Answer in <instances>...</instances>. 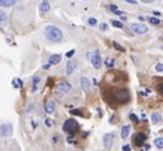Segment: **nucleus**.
Here are the masks:
<instances>
[{"label":"nucleus","instance_id":"obj_15","mask_svg":"<svg viewBox=\"0 0 163 151\" xmlns=\"http://www.w3.org/2000/svg\"><path fill=\"white\" fill-rule=\"evenodd\" d=\"M81 87H82V90L87 91V90L90 88V81H89L87 78L82 77V78H81Z\"/></svg>","mask_w":163,"mask_h":151},{"label":"nucleus","instance_id":"obj_37","mask_svg":"<svg viewBox=\"0 0 163 151\" xmlns=\"http://www.w3.org/2000/svg\"><path fill=\"white\" fill-rule=\"evenodd\" d=\"M140 2L146 3V4H150V3H153V2H154V0H140Z\"/></svg>","mask_w":163,"mask_h":151},{"label":"nucleus","instance_id":"obj_19","mask_svg":"<svg viewBox=\"0 0 163 151\" xmlns=\"http://www.w3.org/2000/svg\"><path fill=\"white\" fill-rule=\"evenodd\" d=\"M154 145H155L157 148H163V138H155Z\"/></svg>","mask_w":163,"mask_h":151},{"label":"nucleus","instance_id":"obj_35","mask_svg":"<svg viewBox=\"0 0 163 151\" xmlns=\"http://www.w3.org/2000/svg\"><path fill=\"white\" fill-rule=\"evenodd\" d=\"M113 13H114L116 16H122V14H124V13H122L119 9H117V10H116V12H113Z\"/></svg>","mask_w":163,"mask_h":151},{"label":"nucleus","instance_id":"obj_33","mask_svg":"<svg viewBox=\"0 0 163 151\" xmlns=\"http://www.w3.org/2000/svg\"><path fill=\"white\" fill-rule=\"evenodd\" d=\"M45 124H46L48 127H51V124H53V122H51L50 119H46V120H45Z\"/></svg>","mask_w":163,"mask_h":151},{"label":"nucleus","instance_id":"obj_32","mask_svg":"<svg viewBox=\"0 0 163 151\" xmlns=\"http://www.w3.org/2000/svg\"><path fill=\"white\" fill-rule=\"evenodd\" d=\"M129 117H130V119H131L132 122H138V118H136V117H135V114H130Z\"/></svg>","mask_w":163,"mask_h":151},{"label":"nucleus","instance_id":"obj_16","mask_svg":"<svg viewBox=\"0 0 163 151\" xmlns=\"http://www.w3.org/2000/svg\"><path fill=\"white\" fill-rule=\"evenodd\" d=\"M130 134V126H124L121 128V136H122V138H127Z\"/></svg>","mask_w":163,"mask_h":151},{"label":"nucleus","instance_id":"obj_40","mask_svg":"<svg viewBox=\"0 0 163 151\" xmlns=\"http://www.w3.org/2000/svg\"><path fill=\"white\" fill-rule=\"evenodd\" d=\"M49 67H50V64H49V63H48V64H46V65H44V69H48V68H49Z\"/></svg>","mask_w":163,"mask_h":151},{"label":"nucleus","instance_id":"obj_25","mask_svg":"<svg viewBox=\"0 0 163 151\" xmlns=\"http://www.w3.org/2000/svg\"><path fill=\"white\" fill-rule=\"evenodd\" d=\"M155 71L157 72H163V63H159L155 65Z\"/></svg>","mask_w":163,"mask_h":151},{"label":"nucleus","instance_id":"obj_18","mask_svg":"<svg viewBox=\"0 0 163 151\" xmlns=\"http://www.w3.org/2000/svg\"><path fill=\"white\" fill-rule=\"evenodd\" d=\"M162 120V117H160V114H158V113H154L153 115H152V123L153 124H157V123H159Z\"/></svg>","mask_w":163,"mask_h":151},{"label":"nucleus","instance_id":"obj_11","mask_svg":"<svg viewBox=\"0 0 163 151\" xmlns=\"http://www.w3.org/2000/svg\"><path fill=\"white\" fill-rule=\"evenodd\" d=\"M39 9H40V12H41L43 14L44 13H48L50 10V4H49L48 0H43L41 4H40V7H39Z\"/></svg>","mask_w":163,"mask_h":151},{"label":"nucleus","instance_id":"obj_13","mask_svg":"<svg viewBox=\"0 0 163 151\" xmlns=\"http://www.w3.org/2000/svg\"><path fill=\"white\" fill-rule=\"evenodd\" d=\"M45 110H46L48 114H53L54 110H55V103L51 101V100H49V101L46 103V105H45Z\"/></svg>","mask_w":163,"mask_h":151},{"label":"nucleus","instance_id":"obj_31","mask_svg":"<svg viewBox=\"0 0 163 151\" xmlns=\"http://www.w3.org/2000/svg\"><path fill=\"white\" fill-rule=\"evenodd\" d=\"M122 150H124V151H131V146L130 145H125L124 147H122Z\"/></svg>","mask_w":163,"mask_h":151},{"label":"nucleus","instance_id":"obj_10","mask_svg":"<svg viewBox=\"0 0 163 151\" xmlns=\"http://www.w3.org/2000/svg\"><path fill=\"white\" fill-rule=\"evenodd\" d=\"M17 4V0H0V7L2 8H12Z\"/></svg>","mask_w":163,"mask_h":151},{"label":"nucleus","instance_id":"obj_29","mask_svg":"<svg viewBox=\"0 0 163 151\" xmlns=\"http://www.w3.org/2000/svg\"><path fill=\"white\" fill-rule=\"evenodd\" d=\"M73 54H75V50H70L68 53L66 54V57H67V58H72V57H73Z\"/></svg>","mask_w":163,"mask_h":151},{"label":"nucleus","instance_id":"obj_28","mask_svg":"<svg viewBox=\"0 0 163 151\" xmlns=\"http://www.w3.org/2000/svg\"><path fill=\"white\" fill-rule=\"evenodd\" d=\"M71 114H75V115H82V112H81V110H77V109H76V110H71Z\"/></svg>","mask_w":163,"mask_h":151},{"label":"nucleus","instance_id":"obj_34","mask_svg":"<svg viewBox=\"0 0 163 151\" xmlns=\"http://www.w3.org/2000/svg\"><path fill=\"white\" fill-rule=\"evenodd\" d=\"M108 8H109V9H111V10H112V12H116V10H117V9H118V8H117V7H116V5H109V7H108Z\"/></svg>","mask_w":163,"mask_h":151},{"label":"nucleus","instance_id":"obj_20","mask_svg":"<svg viewBox=\"0 0 163 151\" xmlns=\"http://www.w3.org/2000/svg\"><path fill=\"white\" fill-rule=\"evenodd\" d=\"M39 82H40V77H39V76H35V77H34V87H32V91H34V92L37 90V83H39Z\"/></svg>","mask_w":163,"mask_h":151},{"label":"nucleus","instance_id":"obj_22","mask_svg":"<svg viewBox=\"0 0 163 151\" xmlns=\"http://www.w3.org/2000/svg\"><path fill=\"white\" fill-rule=\"evenodd\" d=\"M148 19H149V22H150L152 24H154V26H157V24L160 23V21H159L158 18H155V17H149Z\"/></svg>","mask_w":163,"mask_h":151},{"label":"nucleus","instance_id":"obj_14","mask_svg":"<svg viewBox=\"0 0 163 151\" xmlns=\"http://www.w3.org/2000/svg\"><path fill=\"white\" fill-rule=\"evenodd\" d=\"M112 142H113V136L112 134L104 136V146H105V148H111L112 147Z\"/></svg>","mask_w":163,"mask_h":151},{"label":"nucleus","instance_id":"obj_3","mask_svg":"<svg viewBox=\"0 0 163 151\" xmlns=\"http://www.w3.org/2000/svg\"><path fill=\"white\" fill-rule=\"evenodd\" d=\"M116 99L118 100L119 104H126L130 101V92L126 90V88H122V90H118L116 92Z\"/></svg>","mask_w":163,"mask_h":151},{"label":"nucleus","instance_id":"obj_7","mask_svg":"<svg viewBox=\"0 0 163 151\" xmlns=\"http://www.w3.org/2000/svg\"><path fill=\"white\" fill-rule=\"evenodd\" d=\"M13 133V127L10 124H2L0 126V136L2 137H9Z\"/></svg>","mask_w":163,"mask_h":151},{"label":"nucleus","instance_id":"obj_12","mask_svg":"<svg viewBox=\"0 0 163 151\" xmlns=\"http://www.w3.org/2000/svg\"><path fill=\"white\" fill-rule=\"evenodd\" d=\"M76 69V63L75 62H68L67 63V68H66V73L67 76H71Z\"/></svg>","mask_w":163,"mask_h":151},{"label":"nucleus","instance_id":"obj_39","mask_svg":"<svg viewBox=\"0 0 163 151\" xmlns=\"http://www.w3.org/2000/svg\"><path fill=\"white\" fill-rule=\"evenodd\" d=\"M153 13H154V16H157V17H158V16H160V13H159V12H157V10H154Z\"/></svg>","mask_w":163,"mask_h":151},{"label":"nucleus","instance_id":"obj_4","mask_svg":"<svg viewBox=\"0 0 163 151\" xmlns=\"http://www.w3.org/2000/svg\"><path fill=\"white\" fill-rule=\"evenodd\" d=\"M70 90H71V83H70V82L62 81V82H59V83L57 85L55 93H57V95H64V93L68 92Z\"/></svg>","mask_w":163,"mask_h":151},{"label":"nucleus","instance_id":"obj_9","mask_svg":"<svg viewBox=\"0 0 163 151\" xmlns=\"http://www.w3.org/2000/svg\"><path fill=\"white\" fill-rule=\"evenodd\" d=\"M146 138H148V136H146L145 133H139V134H136V138H135V145H136L138 147L143 146V143L146 141Z\"/></svg>","mask_w":163,"mask_h":151},{"label":"nucleus","instance_id":"obj_24","mask_svg":"<svg viewBox=\"0 0 163 151\" xmlns=\"http://www.w3.org/2000/svg\"><path fill=\"white\" fill-rule=\"evenodd\" d=\"M112 24L114 27H117V28H122V27H124V23H122L121 21H112Z\"/></svg>","mask_w":163,"mask_h":151},{"label":"nucleus","instance_id":"obj_8","mask_svg":"<svg viewBox=\"0 0 163 151\" xmlns=\"http://www.w3.org/2000/svg\"><path fill=\"white\" fill-rule=\"evenodd\" d=\"M60 60H62V55H60V54H53V55L49 57L48 63L50 65H55V64H59Z\"/></svg>","mask_w":163,"mask_h":151},{"label":"nucleus","instance_id":"obj_21","mask_svg":"<svg viewBox=\"0 0 163 151\" xmlns=\"http://www.w3.org/2000/svg\"><path fill=\"white\" fill-rule=\"evenodd\" d=\"M5 21H7V14L2 9H0V24H3Z\"/></svg>","mask_w":163,"mask_h":151},{"label":"nucleus","instance_id":"obj_27","mask_svg":"<svg viewBox=\"0 0 163 151\" xmlns=\"http://www.w3.org/2000/svg\"><path fill=\"white\" fill-rule=\"evenodd\" d=\"M113 46H114V48H116L117 50H119V51H122V53H124V51H125V49H124V48H122V46H119V45H118L117 43H113Z\"/></svg>","mask_w":163,"mask_h":151},{"label":"nucleus","instance_id":"obj_30","mask_svg":"<svg viewBox=\"0 0 163 151\" xmlns=\"http://www.w3.org/2000/svg\"><path fill=\"white\" fill-rule=\"evenodd\" d=\"M107 28H108V24H107V23H102V24H100V30H102V31H105Z\"/></svg>","mask_w":163,"mask_h":151},{"label":"nucleus","instance_id":"obj_2","mask_svg":"<svg viewBox=\"0 0 163 151\" xmlns=\"http://www.w3.org/2000/svg\"><path fill=\"white\" fill-rule=\"evenodd\" d=\"M78 129V124L75 119H67L63 124V131L67 132L68 134H75L76 131Z\"/></svg>","mask_w":163,"mask_h":151},{"label":"nucleus","instance_id":"obj_1","mask_svg":"<svg viewBox=\"0 0 163 151\" xmlns=\"http://www.w3.org/2000/svg\"><path fill=\"white\" fill-rule=\"evenodd\" d=\"M45 37L50 41V43H60L63 40V32L60 28L55 26H46L44 30Z\"/></svg>","mask_w":163,"mask_h":151},{"label":"nucleus","instance_id":"obj_5","mask_svg":"<svg viewBox=\"0 0 163 151\" xmlns=\"http://www.w3.org/2000/svg\"><path fill=\"white\" fill-rule=\"evenodd\" d=\"M90 60H91V64L94 65V68L99 69L100 65H102V59H100V53L99 50H95L90 54Z\"/></svg>","mask_w":163,"mask_h":151},{"label":"nucleus","instance_id":"obj_38","mask_svg":"<svg viewBox=\"0 0 163 151\" xmlns=\"http://www.w3.org/2000/svg\"><path fill=\"white\" fill-rule=\"evenodd\" d=\"M125 2H127L130 4H136V0H125Z\"/></svg>","mask_w":163,"mask_h":151},{"label":"nucleus","instance_id":"obj_36","mask_svg":"<svg viewBox=\"0 0 163 151\" xmlns=\"http://www.w3.org/2000/svg\"><path fill=\"white\" fill-rule=\"evenodd\" d=\"M158 91H159V93H160V95H163V83H162V85H159Z\"/></svg>","mask_w":163,"mask_h":151},{"label":"nucleus","instance_id":"obj_17","mask_svg":"<svg viewBox=\"0 0 163 151\" xmlns=\"http://www.w3.org/2000/svg\"><path fill=\"white\" fill-rule=\"evenodd\" d=\"M12 85H13V87H14V88H21L23 86V82L19 78H14L12 81Z\"/></svg>","mask_w":163,"mask_h":151},{"label":"nucleus","instance_id":"obj_23","mask_svg":"<svg viewBox=\"0 0 163 151\" xmlns=\"http://www.w3.org/2000/svg\"><path fill=\"white\" fill-rule=\"evenodd\" d=\"M105 65H107L108 68H112V67L114 65V60H113V59H109V58L105 59Z\"/></svg>","mask_w":163,"mask_h":151},{"label":"nucleus","instance_id":"obj_26","mask_svg":"<svg viewBox=\"0 0 163 151\" xmlns=\"http://www.w3.org/2000/svg\"><path fill=\"white\" fill-rule=\"evenodd\" d=\"M87 22H89V24H90V26H95V24L98 23L95 18H89V21H87Z\"/></svg>","mask_w":163,"mask_h":151},{"label":"nucleus","instance_id":"obj_6","mask_svg":"<svg viewBox=\"0 0 163 151\" xmlns=\"http://www.w3.org/2000/svg\"><path fill=\"white\" fill-rule=\"evenodd\" d=\"M130 28L135 32V33H139V35H144L148 32V27L143 23H132L130 26Z\"/></svg>","mask_w":163,"mask_h":151}]
</instances>
